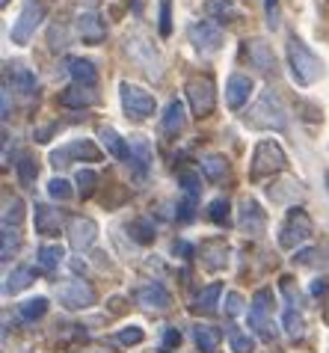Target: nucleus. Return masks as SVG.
<instances>
[{"label": "nucleus", "instance_id": "nucleus-1", "mask_svg": "<svg viewBox=\"0 0 329 353\" xmlns=\"http://www.w3.org/2000/svg\"><path fill=\"white\" fill-rule=\"evenodd\" d=\"M244 122L249 128H258V131H285L288 128V110L273 90H264L258 95V101L249 107Z\"/></svg>", "mask_w": 329, "mask_h": 353}, {"label": "nucleus", "instance_id": "nucleus-2", "mask_svg": "<svg viewBox=\"0 0 329 353\" xmlns=\"http://www.w3.org/2000/svg\"><path fill=\"white\" fill-rule=\"evenodd\" d=\"M285 57H288V68H291V77H294L297 86H312L317 77L323 74L321 57H317L303 39H297V36L288 39Z\"/></svg>", "mask_w": 329, "mask_h": 353}, {"label": "nucleus", "instance_id": "nucleus-3", "mask_svg": "<svg viewBox=\"0 0 329 353\" xmlns=\"http://www.w3.org/2000/svg\"><path fill=\"white\" fill-rule=\"evenodd\" d=\"M285 166H288V158H285L282 145L276 140H261L253 152V161H249V179L261 181V179H267V175L282 172Z\"/></svg>", "mask_w": 329, "mask_h": 353}, {"label": "nucleus", "instance_id": "nucleus-4", "mask_svg": "<svg viewBox=\"0 0 329 353\" xmlns=\"http://www.w3.org/2000/svg\"><path fill=\"white\" fill-rule=\"evenodd\" d=\"M273 303H276V297L270 288H258L253 294V300H249V330L258 332L264 341L276 339L273 321H270V315H273Z\"/></svg>", "mask_w": 329, "mask_h": 353}, {"label": "nucleus", "instance_id": "nucleus-5", "mask_svg": "<svg viewBox=\"0 0 329 353\" xmlns=\"http://www.w3.org/2000/svg\"><path fill=\"white\" fill-rule=\"evenodd\" d=\"M315 234V225H312V217L306 214V208H294L288 211L285 223L279 225V247L282 250H297L299 243H306L308 238Z\"/></svg>", "mask_w": 329, "mask_h": 353}, {"label": "nucleus", "instance_id": "nucleus-6", "mask_svg": "<svg viewBox=\"0 0 329 353\" xmlns=\"http://www.w3.org/2000/svg\"><path fill=\"white\" fill-rule=\"evenodd\" d=\"M47 15V6L42 3V0H27V3L21 6V12H18V18L12 21V30H9V39H12V45H27L30 39L36 36L39 24L45 21Z\"/></svg>", "mask_w": 329, "mask_h": 353}, {"label": "nucleus", "instance_id": "nucleus-7", "mask_svg": "<svg viewBox=\"0 0 329 353\" xmlns=\"http://www.w3.org/2000/svg\"><path fill=\"white\" fill-rule=\"evenodd\" d=\"M184 92H187L190 110L193 116H211L217 107V86L208 74H193L187 83H184Z\"/></svg>", "mask_w": 329, "mask_h": 353}, {"label": "nucleus", "instance_id": "nucleus-8", "mask_svg": "<svg viewBox=\"0 0 329 353\" xmlns=\"http://www.w3.org/2000/svg\"><path fill=\"white\" fill-rule=\"evenodd\" d=\"M119 98H122V110L128 113V119H149V116H154V95L149 90H142V86L131 83V81H122L119 83Z\"/></svg>", "mask_w": 329, "mask_h": 353}, {"label": "nucleus", "instance_id": "nucleus-9", "mask_svg": "<svg viewBox=\"0 0 329 353\" xmlns=\"http://www.w3.org/2000/svg\"><path fill=\"white\" fill-rule=\"evenodd\" d=\"M95 300H98V294H95V288L83 279H69L60 285V306L69 309V312L89 309V306H95Z\"/></svg>", "mask_w": 329, "mask_h": 353}, {"label": "nucleus", "instance_id": "nucleus-10", "mask_svg": "<svg viewBox=\"0 0 329 353\" xmlns=\"http://www.w3.org/2000/svg\"><path fill=\"white\" fill-rule=\"evenodd\" d=\"M187 39H190V45L196 48L199 54H217L220 48H222V30L214 24V21H193L187 27Z\"/></svg>", "mask_w": 329, "mask_h": 353}, {"label": "nucleus", "instance_id": "nucleus-11", "mask_svg": "<svg viewBox=\"0 0 329 353\" xmlns=\"http://www.w3.org/2000/svg\"><path fill=\"white\" fill-rule=\"evenodd\" d=\"M244 60L253 68H258L261 74H267V77H276V72H279L276 54H273V48H270L264 39H246L244 42Z\"/></svg>", "mask_w": 329, "mask_h": 353}, {"label": "nucleus", "instance_id": "nucleus-12", "mask_svg": "<svg viewBox=\"0 0 329 353\" xmlns=\"http://www.w3.org/2000/svg\"><path fill=\"white\" fill-rule=\"evenodd\" d=\"M134 300H137L140 309L146 312H167L172 306V294L160 285V282H146L134 291Z\"/></svg>", "mask_w": 329, "mask_h": 353}, {"label": "nucleus", "instance_id": "nucleus-13", "mask_svg": "<svg viewBox=\"0 0 329 353\" xmlns=\"http://www.w3.org/2000/svg\"><path fill=\"white\" fill-rule=\"evenodd\" d=\"M101 152L98 145H95L92 140H74L69 145H63V149L51 152V163L54 166H65L69 161H98Z\"/></svg>", "mask_w": 329, "mask_h": 353}, {"label": "nucleus", "instance_id": "nucleus-14", "mask_svg": "<svg viewBox=\"0 0 329 353\" xmlns=\"http://www.w3.org/2000/svg\"><path fill=\"white\" fill-rule=\"evenodd\" d=\"M95 238H98V223H95L92 217H72L69 220V243H72V250L77 252H83V250H89Z\"/></svg>", "mask_w": 329, "mask_h": 353}, {"label": "nucleus", "instance_id": "nucleus-15", "mask_svg": "<svg viewBox=\"0 0 329 353\" xmlns=\"http://www.w3.org/2000/svg\"><path fill=\"white\" fill-rule=\"evenodd\" d=\"M255 92V83L249 74H240L235 72L226 81V104L231 107V110H240L244 104H249V95Z\"/></svg>", "mask_w": 329, "mask_h": 353}, {"label": "nucleus", "instance_id": "nucleus-16", "mask_svg": "<svg viewBox=\"0 0 329 353\" xmlns=\"http://www.w3.org/2000/svg\"><path fill=\"white\" fill-rule=\"evenodd\" d=\"M74 27H77V36H81L86 45H101L104 39H107V24H104L101 15L92 12V9H89V12H81V15H77Z\"/></svg>", "mask_w": 329, "mask_h": 353}, {"label": "nucleus", "instance_id": "nucleus-17", "mask_svg": "<svg viewBox=\"0 0 329 353\" xmlns=\"http://www.w3.org/2000/svg\"><path fill=\"white\" fill-rule=\"evenodd\" d=\"M267 225V214L261 211V205L255 199H244L237 211V229L244 234H261Z\"/></svg>", "mask_w": 329, "mask_h": 353}, {"label": "nucleus", "instance_id": "nucleus-18", "mask_svg": "<svg viewBox=\"0 0 329 353\" xmlns=\"http://www.w3.org/2000/svg\"><path fill=\"white\" fill-rule=\"evenodd\" d=\"M199 261H202V268L211 270V273H217L226 268V261H229V243L222 241V238H208V241H202V247H199Z\"/></svg>", "mask_w": 329, "mask_h": 353}, {"label": "nucleus", "instance_id": "nucleus-19", "mask_svg": "<svg viewBox=\"0 0 329 353\" xmlns=\"http://www.w3.org/2000/svg\"><path fill=\"white\" fill-rule=\"evenodd\" d=\"M151 161H154L151 143L146 140V137H131V158H128V166L134 170V175H137V179H142V175L149 172Z\"/></svg>", "mask_w": 329, "mask_h": 353}, {"label": "nucleus", "instance_id": "nucleus-20", "mask_svg": "<svg viewBox=\"0 0 329 353\" xmlns=\"http://www.w3.org/2000/svg\"><path fill=\"white\" fill-rule=\"evenodd\" d=\"M160 128H163L167 137H178L184 128H187V110H184V104L178 101V98H172V101L163 107Z\"/></svg>", "mask_w": 329, "mask_h": 353}, {"label": "nucleus", "instance_id": "nucleus-21", "mask_svg": "<svg viewBox=\"0 0 329 353\" xmlns=\"http://www.w3.org/2000/svg\"><path fill=\"white\" fill-rule=\"evenodd\" d=\"M98 137H101V143H104V149H107L110 158L128 163V158H131V143L125 140L119 131L110 128V125H101V128H98Z\"/></svg>", "mask_w": 329, "mask_h": 353}, {"label": "nucleus", "instance_id": "nucleus-22", "mask_svg": "<svg viewBox=\"0 0 329 353\" xmlns=\"http://www.w3.org/2000/svg\"><path fill=\"white\" fill-rule=\"evenodd\" d=\"M95 101H98V95L92 92V86H83V83H74L60 92V104L65 110H83V107H92Z\"/></svg>", "mask_w": 329, "mask_h": 353}, {"label": "nucleus", "instance_id": "nucleus-23", "mask_svg": "<svg viewBox=\"0 0 329 353\" xmlns=\"http://www.w3.org/2000/svg\"><path fill=\"white\" fill-rule=\"evenodd\" d=\"M33 223L39 234H60L63 229V214L51 208V205H36L33 208Z\"/></svg>", "mask_w": 329, "mask_h": 353}, {"label": "nucleus", "instance_id": "nucleus-24", "mask_svg": "<svg viewBox=\"0 0 329 353\" xmlns=\"http://www.w3.org/2000/svg\"><path fill=\"white\" fill-rule=\"evenodd\" d=\"M9 83H12L15 92H24V95L36 92V74H33L27 65H21V63L6 65V86H9Z\"/></svg>", "mask_w": 329, "mask_h": 353}, {"label": "nucleus", "instance_id": "nucleus-25", "mask_svg": "<svg viewBox=\"0 0 329 353\" xmlns=\"http://www.w3.org/2000/svg\"><path fill=\"white\" fill-rule=\"evenodd\" d=\"M222 341V332L217 327H211V323H196L193 327V345H196L202 353H214Z\"/></svg>", "mask_w": 329, "mask_h": 353}, {"label": "nucleus", "instance_id": "nucleus-26", "mask_svg": "<svg viewBox=\"0 0 329 353\" xmlns=\"http://www.w3.org/2000/svg\"><path fill=\"white\" fill-rule=\"evenodd\" d=\"M65 65H69V74L74 77V83L95 86V81H98V72H95V63L92 60H83V57H69Z\"/></svg>", "mask_w": 329, "mask_h": 353}, {"label": "nucleus", "instance_id": "nucleus-27", "mask_svg": "<svg viewBox=\"0 0 329 353\" xmlns=\"http://www.w3.org/2000/svg\"><path fill=\"white\" fill-rule=\"evenodd\" d=\"M199 163H202V175H205L208 181H214V184H220L229 175V158L226 154H220V152L205 154Z\"/></svg>", "mask_w": 329, "mask_h": 353}, {"label": "nucleus", "instance_id": "nucleus-28", "mask_svg": "<svg viewBox=\"0 0 329 353\" xmlns=\"http://www.w3.org/2000/svg\"><path fill=\"white\" fill-rule=\"evenodd\" d=\"M205 12H208V18H217L220 24H235L240 18V9L235 0H208Z\"/></svg>", "mask_w": 329, "mask_h": 353}, {"label": "nucleus", "instance_id": "nucleus-29", "mask_svg": "<svg viewBox=\"0 0 329 353\" xmlns=\"http://www.w3.org/2000/svg\"><path fill=\"white\" fill-rule=\"evenodd\" d=\"M33 282H36V273L30 268H15L3 282V294H12L15 297V294H21L24 288H30Z\"/></svg>", "mask_w": 329, "mask_h": 353}, {"label": "nucleus", "instance_id": "nucleus-30", "mask_svg": "<svg viewBox=\"0 0 329 353\" xmlns=\"http://www.w3.org/2000/svg\"><path fill=\"white\" fill-rule=\"evenodd\" d=\"M63 259H65V250H63V247H56V243H45V247H39V252H36L39 268L47 270V273H54L56 268H60Z\"/></svg>", "mask_w": 329, "mask_h": 353}, {"label": "nucleus", "instance_id": "nucleus-31", "mask_svg": "<svg viewBox=\"0 0 329 353\" xmlns=\"http://www.w3.org/2000/svg\"><path fill=\"white\" fill-rule=\"evenodd\" d=\"M220 297H222V285L220 282H211L208 288H202L199 291V297H196V312H205V315H211V312H217L220 306Z\"/></svg>", "mask_w": 329, "mask_h": 353}, {"label": "nucleus", "instance_id": "nucleus-32", "mask_svg": "<svg viewBox=\"0 0 329 353\" xmlns=\"http://www.w3.org/2000/svg\"><path fill=\"white\" fill-rule=\"evenodd\" d=\"M128 234H131V241L134 243H151L158 234H154V223L149 217H137V220H131L128 223Z\"/></svg>", "mask_w": 329, "mask_h": 353}, {"label": "nucleus", "instance_id": "nucleus-33", "mask_svg": "<svg viewBox=\"0 0 329 353\" xmlns=\"http://www.w3.org/2000/svg\"><path fill=\"white\" fill-rule=\"evenodd\" d=\"M45 312H47V297H33L18 306V318L24 323H36L39 318H45Z\"/></svg>", "mask_w": 329, "mask_h": 353}, {"label": "nucleus", "instance_id": "nucleus-34", "mask_svg": "<svg viewBox=\"0 0 329 353\" xmlns=\"http://www.w3.org/2000/svg\"><path fill=\"white\" fill-rule=\"evenodd\" d=\"M15 172H18V181H21V188H33L36 175H39V166H36V161L30 158V154H18Z\"/></svg>", "mask_w": 329, "mask_h": 353}, {"label": "nucleus", "instance_id": "nucleus-35", "mask_svg": "<svg viewBox=\"0 0 329 353\" xmlns=\"http://www.w3.org/2000/svg\"><path fill=\"white\" fill-rule=\"evenodd\" d=\"M208 217H211V223H217V225H229L231 223V205H229V199H211L208 202Z\"/></svg>", "mask_w": 329, "mask_h": 353}, {"label": "nucleus", "instance_id": "nucleus-36", "mask_svg": "<svg viewBox=\"0 0 329 353\" xmlns=\"http://www.w3.org/2000/svg\"><path fill=\"white\" fill-rule=\"evenodd\" d=\"M21 247V234H18L15 225H3V247H0V259L9 261Z\"/></svg>", "mask_w": 329, "mask_h": 353}, {"label": "nucleus", "instance_id": "nucleus-37", "mask_svg": "<svg viewBox=\"0 0 329 353\" xmlns=\"http://www.w3.org/2000/svg\"><path fill=\"white\" fill-rule=\"evenodd\" d=\"M229 345H231V353H255V339H253V332L231 330V332H229Z\"/></svg>", "mask_w": 329, "mask_h": 353}, {"label": "nucleus", "instance_id": "nucleus-38", "mask_svg": "<svg viewBox=\"0 0 329 353\" xmlns=\"http://www.w3.org/2000/svg\"><path fill=\"white\" fill-rule=\"evenodd\" d=\"M21 220H24V202L18 199V196H12V199H6V205H3V225H21Z\"/></svg>", "mask_w": 329, "mask_h": 353}, {"label": "nucleus", "instance_id": "nucleus-39", "mask_svg": "<svg viewBox=\"0 0 329 353\" xmlns=\"http://www.w3.org/2000/svg\"><path fill=\"white\" fill-rule=\"evenodd\" d=\"M282 327H285V332L291 339H299L306 332V321H303V315H299L297 309H288L285 315H282Z\"/></svg>", "mask_w": 329, "mask_h": 353}, {"label": "nucleus", "instance_id": "nucleus-40", "mask_svg": "<svg viewBox=\"0 0 329 353\" xmlns=\"http://www.w3.org/2000/svg\"><path fill=\"white\" fill-rule=\"evenodd\" d=\"M74 184H77V193H81L83 199H89V196L95 193V184H98V175H95L92 170H81L74 175Z\"/></svg>", "mask_w": 329, "mask_h": 353}, {"label": "nucleus", "instance_id": "nucleus-41", "mask_svg": "<svg viewBox=\"0 0 329 353\" xmlns=\"http://www.w3.org/2000/svg\"><path fill=\"white\" fill-rule=\"evenodd\" d=\"M178 188H181L184 196H199V190H202V179H199L196 172L184 170V172H178Z\"/></svg>", "mask_w": 329, "mask_h": 353}, {"label": "nucleus", "instance_id": "nucleus-42", "mask_svg": "<svg viewBox=\"0 0 329 353\" xmlns=\"http://www.w3.org/2000/svg\"><path fill=\"white\" fill-rule=\"evenodd\" d=\"M47 196H51V199H60V202H69L74 196V190L65 179H51L47 181Z\"/></svg>", "mask_w": 329, "mask_h": 353}, {"label": "nucleus", "instance_id": "nucleus-43", "mask_svg": "<svg viewBox=\"0 0 329 353\" xmlns=\"http://www.w3.org/2000/svg\"><path fill=\"white\" fill-rule=\"evenodd\" d=\"M146 339V332H142V327H137V323H131V327H125L116 332V341L125 347H131V345H140V341Z\"/></svg>", "mask_w": 329, "mask_h": 353}, {"label": "nucleus", "instance_id": "nucleus-44", "mask_svg": "<svg viewBox=\"0 0 329 353\" xmlns=\"http://www.w3.org/2000/svg\"><path fill=\"white\" fill-rule=\"evenodd\" d=\"M196 205H199V196H181L178 211H176L178 223H190V220H193V214H196Z\"/></svg>", "mask_w": 329, "mask_h": 353}, {"label": "nucleus", "instance_id": "nucleus-45", "mask_svg": "<svg viewBox=\"0 0 329 353\" xmlns=\"http://www.w3.org/2000/svg\"><path fill=\"white\" fill-rule=\"evenodd\" d=\"M158 30H160V36H169V33H172V0H160Z\"/></svg>", "mask_w": 329, "mask_h": 353}, {"label": "nucleus", "instance_id": "nucleus-46", "mask_svg": "<svg viewBox=\"0 0 329 353\" xmlns=\"http://www.w3.org/2000/svg\"><path fill=\"white\" fill-rule=\"evenodd\" d=\"M178 345H181V330H178V327H167V330H163L160 350H163V353H172Z\"/></svg>", "mask_w": 329, "mask_h": 353}, {"label": "nucleus", "instance_id": "nucleus-47", "mask_svg": "<svg viewBox=\"0 0 329 353\" xmlns=\"http://www.w3.org/2000/svg\"><path fill=\"white\" fill-rule=\"evenodd\" d=\"M240 312H244V297H240L237 291H229L226 294V315L229 318H237Z\"/></svg>", "mask_w": 329, "mask_h": 353}, {"label": "nucleus", "instance_id": "nucleus-48", "mask_svg": "<svg viewBox=\"0 0 329 353\" xmlns=\"http://www.w3.org/2000/svg\"><path fill=\"white\" fill-rule=\"evenodd\" d=\"M264 12H267V27L276 30L279 27V0H264Z\"/></svg>", "mask_w": 329, "mask_h": 353}, {"label": "nucleus", "instance_id": "nucleus-49", "mask_svg": "<svg viewBox=\"0 0 329 353\" xmlns=\"http://www.w3.org/2000/svg\"><path fill=\"white\" fill-rule=\"evenodd\" d=\"M172 252L187 261V259H193V252H196V250H193V243H187V241H176V243H172Z\"/></svg>", "mask_w": 329, "mask_h": 353}, {"label": "nucleus", "instance_id": "nucleus-50", "mask_svg": "<svg viewBox=\"0 0 329 353\" xmlns=\"http://www.w3.org/2000/svg\"><path fill=\"white\" fill-rule=\"evenodd\" d=\"M326 291H329V282H326V279H317L315 285H312V294H315V297H321V294H326Z\"/></svg>", "mask_w": 329, "mask_h": 353}]
</instances>
